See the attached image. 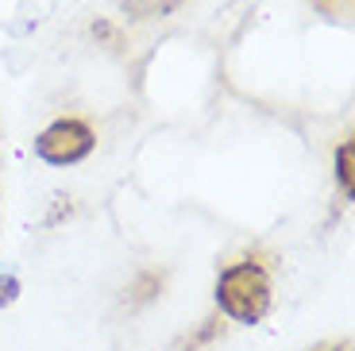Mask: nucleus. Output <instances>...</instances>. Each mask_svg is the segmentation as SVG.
I'll return each instance as SVG.
<instances>
[{"label":"nucleus","instance_id":"1","mask_svg":"<svg viewBox=\"0 0 355 351\" xmlns=\"http://www.w3.org/2000/svg\"><path fill=\"white\" fill-rule=\"evenodd\" d=\"M270 274L259 263H232L228 271L216 278V305L224 316H232L236 325H259L270 309Z\"/></svg>","mask_w":355,"mask_h":351},{"label":"nucleus","instance_id":"2","mask_svg":"<svg viewBox=\"0 0 355 351\" xmlns=\"http://www.w3.org/2000/svg\"><path fill=\"white\" fill-rule=\"evenodd\" d=\"M93 128L85 120H54L51 128H43L35 139V155L46 166H73L81 158H89L93 151Z\"/></svg>","mask_w":355,"mask_h":351},{"label":"nucleus","instance_id":"3","mask_svg":"<svg viewBox=\"0 0 355 351\" xmlns=\"http://www.w3.org/2000/svg\"><path fill=\"white\" fill-rule=\"evenodd\" d=\"M186 0H120V8L132 19H162L170 12H178Z\"/></svg>","mask_w":355,"mask_h":351},{"label":"nucleus","instance_id":"4","mask_svg":"<svg viewBox=\"0 0 355 351\" xmlns=\"http://www.w3.org/2000/svg\"><path fill=\"white\" fill-rule=\"evenodd\" d=\"M352 166H355V143L347 139L344 147L336 151V178H340V185H344L347 197H352Z\"/></svg>","mask_w":355,"mask_h":351},{"label":"nucleus","instance_id":"5","mask_svg":"<svg viewBox=\"0 0 355 351\" xmlns=\"http://www.w3.org/2000/svg\"><path fill=\"white\" fill-rule=\"evenodd\" d=\"M159 286H162L159 274H143V278L132 286V298H128V301H135V305H139V301H151L155 293H159Z\"/></svg>","mask_w":355,"mask_h":351},{"label":"nucleus","instance_id":"6","mask_svg":"<svg viewBox=\"0 0 355 351\" xmlns=\"http://www.w3.org/2000/svg\"><path fill=\"white\" fill-rule=\"evenodd\" d=\"M16 298H19V278L16 274H0V309L16 305Z\"/></svg>","mask_w":355,"mask_h":351}]
</instances>
